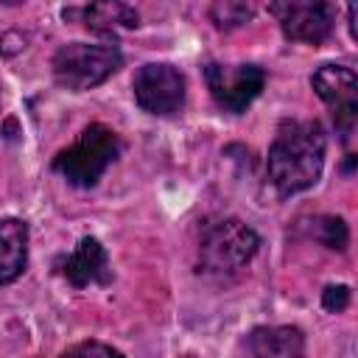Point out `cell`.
Instances as JSON below:
<instances>
[{"label": "cell", "mask_w": 358, "mask_h": 358, "mask_svg": "<svg viewBox=\"0 0 358 358\" xmlns=\"http://www.w3.org/2000/svg\"><path fill=\"white\" fill-rule=\"evenodd\" d=\"M316 95L330 106L333 123L347 143L358 123V78L352 67L344 64H322L310 78Z\"/></svg>", "instance_id": "5"}, {"label": "cell", "mask_w": 358, "mask_h": 358, "mask_svg": "<svg viewBox=\"0 0 358 358\" xmlns=\"http://www.w3.org/2000/svg\"><path fill=\"white\" fill-rule=\"evenodd\" d=\"M117 154H120L117 131L103 123H90L70 148L53 157V171L62 173L76 187H92L103 176V171L117 159Z\"/></svg>", "instance_id": "2"}, {"label": "cell", "mask_w": 358, "mask_h": 358, "mask_svg": "<svg viewBox=\"0 0 358 358\" xmlns=\"http://www.w3.org/2000/svg\"><path fill=\"white\" fill-rule=\"evenodd\" d=\"M257 232L241 218H218L201 229L199 241V266L204 274L227 277L241 271L257 252Z\"/></svg>", "instance_id": "3"}, {"label": "cell", "mask_w": 358, "mask_h": 358, "mask_svg": "<svg viewBox=\"0 0 358 358\" xmlns=\"http://www.w3.org/2000/svg\"><path fill=\"white\" fill-rule=\"evenodd\" d=\"M324 131L316 120L280 123L268 148V179L282 193H299L319 182L324 168Z\"/></svg>", "instance_id": "1"}, {"label": "cell", "mask_w": 358, "mask_h": 358, "mask_svg": "<svg viewBox=\"0 0 358 358\" xmlns=\"http://www.w3.org/2000/svg\"><path fill=\"white\" fill-rule=\"evenodd\" d=\"M182 358H196V355H182Z\"/></svg>", "instance_id": "17"}, {"label": "cell", "mask_w": 358, "mask_h": 358, "mask_svg": "<svg viewBox=\"0 0 358 358\" xmlns=\"http://www.w3.org/2000/svg\"><path fill=\"white\" fill-rule=\"evenodd\" d=\"M81 22L92 31H120L137 25V11L126 3H92L81 8Z\"/></svg>", "instance_id": "12"}, {"label": "cell", "mask_w": 358, "mask_h": 358, "mask_svg": "<svg viewBox=\"0 0 358 358\" xmlns=\"http://www.w3.org/2000/svg\"><path fill=\"white\" fill-rule=\"evenodd\" d=\"M62 358H123L117 350H112L109 344H101V341H84V344H76L70 347Z\"/></svg>", "instance_id": "15"}, {"label": "cell", "mask_w": 358, "mask_h": 358, "mask_svg": "<svg viewBox=\"0 0 358 358\" xmlns=\"http://www.w3.org/2000/svg\"><path fill=\"white\" fill-rule=\"evenodd\" d=\"M268 14L277 17L282 34L294 42L319 45L333 31V6L330 3H268Z\"/></svg>", "instance_id": "8"}, {"label": "cell", "mask_w": 358, "mask_h": 358, "mask_svg": "<svg viewBox=\"0 0 358 358\" xmlns=\"http://www.w3.org/2000/svg\"><path fill=\"white\" fill-rule=\"evenodd\" d=\"M120 64L123 53L117 50V45L67 42L53 53V78L73 92H84L103 84L112 73L120 70Z\"/></svg>", "instance_id": "4"}, {"label": "cell", "mask_w": 358, "mask_h": 358, "mask_svg": "<svg viewBox=\"0 0 358 358\" xmlns=\"http://www.w3.org/2000/svg\"><path fill=\"white\" fill-rule=\"evenodd\" d=\"M310 224H313V227H310V235H313L316 241H322L327 249H338V252L347 249L350 232H347V224H344L341 218H336V215H319V218H313Z\"/></svg>", "instance_id": "13"}, {"label": "cell", "mask_w": 358, "mask_h": 358, "mask_svg": "<svg viewBox=\"0 0 358 358\" xmlns=\"http://www.w3.org/2000/svg\"><path fill=\"white\" fill-rule=\"evenodd\" d=\"M322 305L330 313H341L350 305V288L347 285H327L324 294H322Z\"/></svg>", "instance_id": "16"}, {"label": "cell", "mask_w": 358, "mask_h": 358, "mask_svg": "<svg viewBox=\"0 0 358 358\" xmlns=\"http://www.w3.org/2000/svg\"><path fill=\"white\" fill-rule=\"evenodd\" d=\"M249 358H305V336L291 324L255 327L246 336Z\"/></svg>", "instance_id": "10"}, {"label": "cell", "mask_w": 358, "mask_h": 358, "mask_svg": "<svg viewBox=\"0 0 358 358\" xmlns=\"http://www.w3.org/2000/svg\"><path fill=\"white\" fill-rule=\"evenodd\" d=\"M131 90L148 115H173L185 103V76L173 64H143Z\"/></svg>", "instance_id": "7"}, {"label": "cell", "mask_w": 358, "mask_h": 358, "mask_svg": "<svg viewBox=\"0 0 358 358\" xmlns=\"http://www.w3.org/2000/svg\"><path fill=\"white\" fill-rule=\"evenodd\" d=\"M252 14H255V8H252L249 3H215V6L210 8L213 22H215L218 28H224V31L243 25L246 20H252Z\"/></svg>", "instance_id": "14"}, {"label": "cell", "mask_w": 358, "mask_h": 358, "mask_svg": "<svg viewBox=\"0 0 358 358\" xmlns=\"http://www.w3.org/2000/svg\"><path fill=\"white\" fill-rule=\"evenodd\" d=\"M59 271L76 288H84V285H106L112 280L109 257H106V249L101 246L98 238H81L76 243V249L62 257Z\"/></svg>", "instance_id": "9"}, {"label": "cell", "mask_w": 358, "mask_h": 358, "mask_svg": "<svg viewBox=\"0 0 358 358\" xmlns=\"http://www.w3.org/2000/svg\"><path fill=\"white\" fill-rule=\"evenodd\" d=\"M204 78L213 101L227 112H243L263 90L266 73L257 64H207Z\"/></svg>", "instance_id": "6"}, {"label": "cell", "mask_w": 358, "mask_h": 358, "mask_svg": "<svg viewBox=\"0 0 358 358\" xmlns=\"http://www.w3.org/2000/svg\"><path fill=\"white\" fill-rule=\"evenodd\" d=\"M28 260V227L20 218L0 221V285L22 274Z\"/></svg>", "instance_id": "11"}]
</instances>
